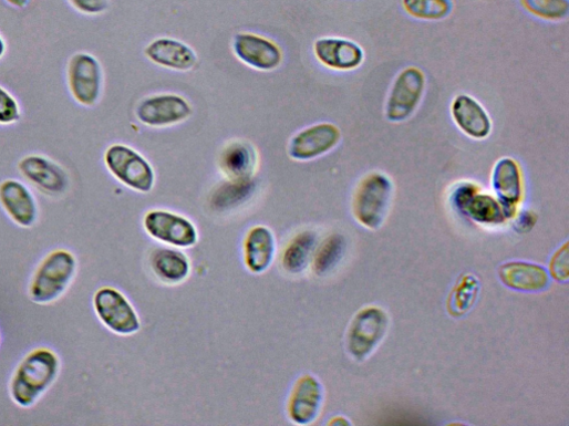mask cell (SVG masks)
Returning a JSON list of instances; mask_svg holds the SVG:
<instances>
[{
  "instance_id": "6da1fadb",
  "label": "cell",
  "mask_w": 569,
  "mask_h": 426,
  "mask_svg": "<svg viewBox=\"0 0 569 426\" xmlns=\"http://www.w3.org/2000/svg\"><path fill=\"white\" fill-rule=\"evenodd\" d=\"M62 370L58 352L38 346L23 356L10 380V396L22 408L34 406L54 385Z\"/></svg>"
},
{
  "instance_id": "7a4b0ae2",
  "label": "cell",
  "mask_w": 569,
  "mask_h": 426,
  "mask_svg": "<svg viewBox=\"0 0 569 426\" xmlns=\"http://www.w3.org/2000/svg\"><path fill=\"white\" fill-rule=\"evenodd\" d=\"M79 271L77 257L69 249L49 252L35 268L28 294L37 304H51L60 300L72 285Z\"/></svg>"
},
{
  "instance_id": "3957f363",
  "label": "cell",
  "mask_w": 569,
  "mask_h": 426,
  "mask_svg": "<svg viewBox=\"0 0 569 426\" xmlns=\"http://www.w3.org/2000/svg\"><path fill=\"white\" fill-rule=\"evenodd\" d=\"M394 184L382 172H371L358 184L353 199L352 212L355 220L366 229H380L392 207Z\"/></svg>"
},
{
  "instance_id": "277c9868",
  "label": "cell",
  "mask_w": 569,
  "mask_h": 426,
  "mask_svg": "<svg viewBox=\"0 0 569 426\" xmlns=\"http://www.w3.org/2000/svg\"><path fill=\"white\" fill-rule=\"evenodd\" d=\"M108 173L126 188L148 194L154 189L156 174L149 162L124 144L110 146L104 154Z\"/></svg>"
},
{
  "instance_id": "5b68a950",
  "label": "cell",
  "mask_w": 569,
  "mask_h": 426,
  "mask_svg": "<svg viewBox=\"0 0 569 426\" xmlns=\"http://www.w3.org/2000/svg\"><path fill=\"white\" fill-rule=\"evenodd\" d=\"M426 89L427 80L421 69L408 66L402 70L392 83L385 103V118L393 124L407 122L420 108Z\"/></svg>"
},
{
  "instance_id": "8992f818",
  "label": "cell",
  "mask_w": 569,
  "mask_h": 426,
  "mask_svg": "<svg viewBox=\"0 0 569 426\" xmlns=\"http://www.w3.org/2000/svg\"><path fill=\"white\" fill-rule=\"evenodd\" d=\"M390 323L387 312L377 305H369L360 310L353 318L346 334L350 355L356 361L369 359L385 339Z\"/></svg>"
},
{
  "instance_id": "52a82bcc",
  "label": "cell",
  "mask_w": 569,
  "mask_h": 426,
  "mask_svg": "<svg viewBox=\"0 0 569 426\" xmlns=\"http://www.w3.org/2000/svg\"><path fill=\"white\" fill-rule=\"evenodd\" d=\"M93 308L100 322L117 335H134L142 328L135 306L117 288L111 285L100 288L94 293Z\"/></svg>"
},
{
  "instance_id": "ba28073f",
  "label": "cell",
  "mask_w": 569,
  "mask_h": 426,
  "mask_svg": "<svg viewBox=\"0 0 569 426\" xmlns=\"http://www.w3.org/2000/svg\"><path fill=\"white\" fill-rule=\"evenodd\" d=\"M451 204L458 214L482 226L498 227L508 220L496 197L470 181L455 186Z\"/></svg>"
},
{
  "instance_id": "9c48e42d",
  "label": "cell",
  "mask_w": 569,
  "mask_h": 426,
  "mask_svg": "<svg viewBox=\"0 0 569 426\" xmlns=\"http://www.w3.org/2000/svg\"><path fill=\"white\" fill-rule=\"evenodd\" d=\"M66 82L72 98L79 105L86 108L96 106L104 86L101 63L92 54H74L68 64Z\"/></svg>"
},
{
  "instance_id": "30bf717a",
  "label": "cell",
  "mask_w": 569,
  "mask_h": 426,
  "mask_svg": "<svg viewBox=\"0 0 569 426\" xmlns=\"http://www.w3.org/2000/svg\"><path fill=\"white\" fill-rule=\"evenodd\" d=\"M146 233L157 242L176 249H189L199 240L195 224L179 214L154 209L143 219Z\"/></svg>"
},
{
  "instance_id": "8fae6325",
  "label": "cell",
  "mask_w": 569,
  "mask_h": 426,
  "mask_svg": "<svg viewBox=\"0 0 569 426\" xmlns=\"http://www.w3.org/2000/svg\"><path fill=\"white\" fill-rule=\"evenodd\" d=\"M18 169L31 186L48 197L61 198L71 187L68 172L46 156L28 155L19 162Z\"/></svg>"
},
{
  "instance_id": "7c38bea8",
  "label": "cell",
  "mask_w": 569,
  "mask_h": 426,
  "mask_svg": "<svg viewBox=\"0 0 569 426\" xmlns=\"http://www.w3.org/2000/svg\"><path fill=\"white\" fill-rule=\"evenodd\" d=\"M325 391L320 378L312 374L301 375L292 385L288 402L287 414L297 425L314 423L323 408Z\"/></svg>"
},
{
  "instance_id": "4fadbf2b",
  "label": "cell",
  "mask_w": 569,
  "mask_h": 426,
  "mask_svg": "<svg viewBox=\"0 0 569 426\" xmlns=\"http://www.w3.org/2000/svg\"><path fill=\"white\" fill-rule=\"evenodd\" d=\"M342 142L341 129L320 123L299 132L289 144V156L297 162H312L333 152Z\"/></svg>"
},
{
  "instance_id": "5bb4252c",
  "label": "cell",
  "mask_w": 569,
  "mask_h": 426,
  "mask_svg": "<svg viewBox=\"0 0 569 426\" xmlns=\"http://www.w3.org/2000/svg\"><path fill=\"white\" fill-rule=\"evenodd\" d=\"M490 184L507 219L514 218L525 195L524 174L519 163L511 157L498 159L492 170Z\"/></svg>"
},
{
  "instance_id": "9a60e30c",
  "label": "cell",
  "mask_w": 569,
  "mask_h": 426,
  "mask_svg": "<svg viewBox=\"0 0 569 426\" xmlns=\"http://www.w3.org/2000/svg\"><path fill=\"white\" fill-rule=\"evenodd\" d=\"M193 114L190 104L175 94H161L143 100L136 110L137 120L147 127L164 128L186 122Z\"/></svg>"
},
{
  "instance_id": "2e32d148",
  "label": "cell",
  "mask_w": 569,
  "mask_h": 426,
  "mask_svg": "<svg viewBox=\"0 0 569 426\" xmlns=\"http://www.w3.org/2000/svg\"><path fill=\"white\" fill-rule=\"evenodd\" d=\"M0 208L21 228H32L39 220V204L28 185L10 178L0 183Z\"/></svg>"
},
{
  "instance_id": "e0dca14e",
  "label": "cell",
  "mask_w": 569,
  "mask_h": 426,
  "mask_svg": "<svg viewBox=\"0 0 569 426\" xmlns=\"http://www.w3.org/2000/svg\"><path fill=\"white\" fill-rule=\"evenodd\" d=\"M235 56L245 65L271 72L282 63V53L272 41L252 33H238L232 41Z\"/></svg>"
},
{
  "instance_id": "ac0fdd59",
  "label": "cell",
  "mask_w": 569,
  "mask_h": 426,
  "mask_svg": "<svg viewBox=\"0 0 569 426\" xmlns=\"http://www.w3.org/2000/svg\"><path fill=\"white\" fill-rule=\"evenodd\" d=\"M317 60L327 69L349 73L359 70L365 62L363 48L342 38H322L314 43Z\"/></svg>"
},
{
  "instance_id": "d6986e66",
  "label": "cell",
  "mask_w": 569,
  "mask_h": 426,
  "mask_svg": "<svg viewBox=\"0 0 569 426\" xmlns=\"http://www.w3.org/2000/svg\"><path fill=\"white\" fill-rule=\"evenodd\" d=\"M455 126L468 138L485 141L493 132V122L485 107L473 96L459 94L451 104Z\"/></svg>"
},
{
  "instance_id": "ffe728a7",
  "label": "cell",
  "mask_w": 569,
  "mask_h": 426,
  "mask_svg": "<svg viewBox=\"0 0 569 426\" xmlns=\"http://www.w3.org/2000/svg\"><path fill=\"white\" fill-rule=\"evenodd\" d=\"M241 252L244 266L250 273L266 272L277 252L273 232L266 226L251 227L244 237Z\"/></svg>"
},
{
  "instance_id": "44dd1931",
  "label": "cell",
  "mask_w": 569,
  "mask_h": 426,
  "mask_svg": "<svg viewBox=\"0 0 569 426\" xmlns=\"http://www.w3.org/2000/svg\"><path fill=\"white\" fill-rule=\"evenodd\" d=\"M218 166L227 180L249 183L257 170L258 155L248 142H229L219 154Z\"/></svg>"
},
{
  "instance_id": "7402d4cb",
  "label": "cell",
  "mask_w": 569,
  "mask_h": 426,
  "mask_svg": "<svg viewBox=\"0 0 569 426\" xmlns=\"http://www.w3.org/2000/svg\"><path fill=\"white\" fill-rule=\"evenodd\" d=\"M145 55L152 63L176 72H190L198 64L195 51L174 39L162 38L153 41L145 49Z\"/></svg>"
},
{
  "instance_id": "603a6c76",
  "label": "cell",
  "mask_w": 569,
  "mask_h": 426,
  "mask_svg": "<svg viewBox=\"0 0 569 426\" xmlns=\"http://www.w3.org/2000/svg\"><path fill=\"white\" fill-rule=\"evenodd\" d=\"M498 277L505 287L520 292H541L550 285L548 271L531 262H506L500 266Z\"/></svg>"
},
{
  "instance_id": "cb8c5ba5",
  "label": "cell",
  "mask_w": 569,
  "mask_h": 426,
  "mask_svg": "<svg viewBox=\"0 0 569 426\" xmlns=\"http://www.w3.org/2000/svg\"><path fill=\"white\" fill-rule=\"evenodd\" d=\"M149 268L153 274L167 285H178L185 282L192 272L188 257L180 249L167 246L152 251Z\"/></svg>"
},
{
  "instance_id": "d4e9b609",
  "label": "cell",
  "mask_w": 569,
  "mask_h": 426,
  "mask_svg": "<svg viewBox=\"0 0 569 426\" xmlns=\"http://www.w3.org/2000/svg\"><path fill=\"white\" fill-rule=\"evenodd\" d=\"M319 245L317 232L306 230L297 233L283 248L280 259L281 268L291 276H301L312 263Z\"/></svg>"
},
{
  "instance_id": "484cf974",
  "label": "cell",
  "mask_w": 569,
  "mask_h": 426,
  "mask_svg": "<svg viewBox=\"0 0 569 426\" xmlns=\"http://www.w3.org/2000/svg\"><path fill=\"white\" fill-rule=\"evenodd\" d=\"M346 240L340 233H334L318 245L312 269L318 277H327L332 273L344 258Z\"/></svg>"
},
{
  "instance_id": "4316f807",
  "label": "cell",
  "mask_w": 569,
  "mask_h": 426,
  "mask_svg": "<svg viewBox=\"0 0 569 426\" xmlns=\"http://www.w3.org/2000/svg\"><path fill=\"white\" fill-rule=\"evenodd\" d=\"M480 283L473 274L462 276L447 301V310L453 316H462L470 311L474 306Z\"/></svg>"
},
{
  "instance_id": "83f0119b",
  "label": "cell",
  "mask_w": 569,
  "mask_h": 426,
  "mask_svg": "<svg viewBox=\"0 0 569 426\" xmlns=\"http://www.w3.org/2000/svg\"><path fill=\"white\" fill-rule=\"evenodd\" d=\"M404 11L421 21L438 22L453 12L452 0H402Z\"/></svg>"
},
{
  "instance_id": "f1b7e54d",
  "label": "cell",
  "mask_w": 569,
  "mask_h": 426,
  "mask_svg": "<svg viewBox=\"0 0 569 426\" xmlns=\"http://www.w3.org/2000/svg\"><path fill=\"white\" fill-rule=\"evenodd\" d=\"M520 4L527 13L542 21L560 22L569 14V0H520Z\"/></svg>"
},
{
  "instance_id": "f546056e",
  "label": "cell",
  "mask_w": 569,
  "mask_h": 426,
  "mask_svg": "<svg viewBox=\"0 0 569 426\" xmlns=\"http://www.w3.org/2000/svg\"><path fill=\"white\" fill-rule=\"evenodd\" d=\"M19 101L3 86H0V126H13L21 121Z\"/></svg>"
},
{
  "instance_id": "4dcf8cb0",
  "label": "cell",
  "mask_w": 569,
  "mask_h": 426,
  "mask_svg": "<svg viewBox=\"0 0 569 426\" xmlns=\"http://www.w3.org/2000/svg\"><path fill=\"white\" fill-rule=\"evenodd\" d=\"M568 242H565L549 262V276L558 282H567L569 279Z\"/></svg>"
},
{
  "instance_id": "1f68e13d",
  "label": "cell",
  "mask_w": 569,
  "mask_h": 426,
  "mask_svg": "<svg viewBox=\"0 0 569 426\" xmlns=\"http://www.w3.org/2000/svg\"><path fill=\"white\" fill-rule=\"evenodd\" d=\"M68 3L76 12L87 17L102 15L110 8V0H68Z\"/></svg>"
},
{
  "instance_id": "d6a6232c",
  "label": "cell",
  "mask_w": 569,
  "mask_h": 426,
  "mask_svg": "<svg viewBox=\"0 0 569 426\" xmlns=\"http://www.w3.org/2000/svg\"><path fill=\"white\" fill-rule=\"evenodd\" d=\"M515 220V229L518 232H528L536 222V215L532 211L525 210L523 212H516L514 216Z\"/></svg>"
},
{
  "instance_id": "836d02e7",
  "label": "cell",
  "mask_w": 569,
  "mask_h": 426,
  "mask_svg": "<svg viewBox=\"0 0 569 426\" xmlns=\"http://www.w3.org/2000/svg\"><path fill=\"white\" fill-rule=\"evenodd\" d=\"M6 2L17 10H24L30 6L32 0H6Z\"/></svg>"
},
{
  "instance_id": "e575fe53",
  "label": "cell",
  "mask_w": 569,
  "mask_h": 426,
  "mask_svg": "<svg viewBox=\"0 0 569 426\" xmlns=\"http://www.w3.org/2000/svg\"><path fill=\"white\" fill-rule=\"evenodd\" d=\"M7 51H8L7 43H6L4 39L2 38V35H0V61H2L4 59Z\"/></svg>"
},
{
  "instance_id": "d590c367",
  "label": "cell",
  "mask_w": 569,
  "mask_h": 426,
  "mask_svg": "<svg viewBox=\"0 0 569 426\" xmlns=\"http://www.w3.org/2000/svg\"><path fill=\"white\" fill-rule=\"evenodd\" d=\"M329 424L331 425H348V424H351L346 418H344L343 416H337L334 417L331 422H329Z\"/></svg>"
},
{
  "instance_id": "8d00e7d4",
  "label": "cell",
  "mask_w": 569,
  "mask_h": 426,
  "mask_svg": "<svg viewBox=\"0 0 569 426\" xmlns=\"http://www.w3.org/2000/svg\"><path fill=\"white\" fill-rule=\"evenodd\" d=\"M0 340H2V339H0Z\"/></svg>"
}]
</instances>
